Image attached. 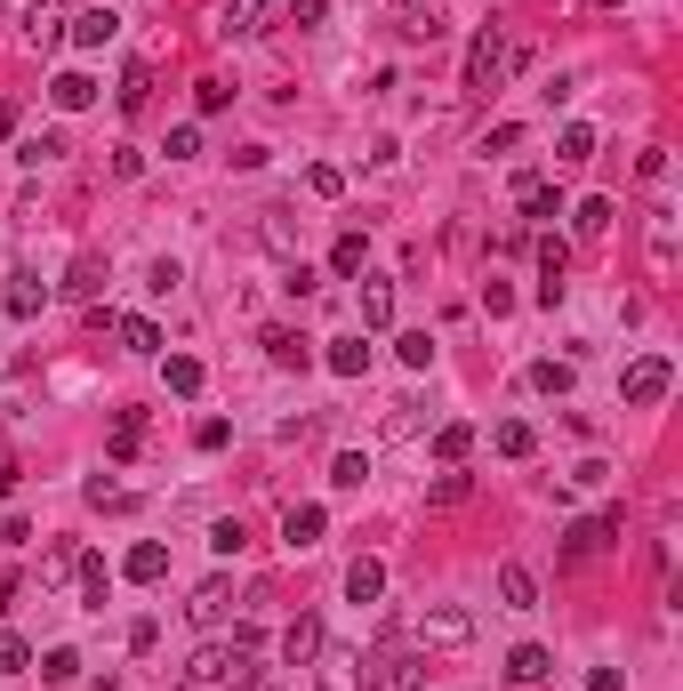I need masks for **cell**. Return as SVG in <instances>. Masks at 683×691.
Returning <instances> with one entry per match:
<instances>
[{
  "instance_id": "obj_53",
  "label": "cell",
  "mask_w": 683,
  "mask_h": 691,
  "mask_svg": "<svg viewBox=\"0 0 683 691\" xmlns=\"http://www.w3.org/2000/svg\"><path fill=\"white\" fill-rule=\"evenodd\" d=\"M193 442H201V451H225L233 427H225V419H201V427H193Z\"/></svg>"
},
{
  "instance_id": "obj_1",
  "label": "cell",
  "mask_w": 683,
  "mask_h": 691,
  "mask_svg": "<svg viewBox=\"0 0 683 691\" xmlns=\"http://www.w3.org/2000/svg\"><path fill=\"white\" fill-rule=\"evenodd\" d=\"M258 660V628H242L233 643H201L193 651V668H185V691H218V683H242Z\"/></svg>"
},
{
  "instance_id": "obj_42",
  "label": "cell",
  "mask_w": 683,
  "mask_h": 691,
  "mask_svg": "<svg viewBox=\"0 0 683 691\" xmlns=\"http://www.w3.org/2000/svg\"><path fill=\"white\" fill-rule=\"evenodd\" d=\"M57 32H64V17L49 9V0H32V17H24V41L41 49V41H57Z\"/></svg>"
},
{
  "instance_id": "obj_58",
  "label": "cell",
  "mask_w": 683,
  "mask_h": 691,
  "mask_svg": "<svg viewBox=\"0 0 683 691\" xmlns=\"http://www.w3.org/2000/svg\"><path fill=\"white\" fill-rule=\"evenodd\" d=\"M242 691H273V675H258V668H250V675H242Z\"/></svg>"
},
{
  "instance_id": "obj_50",
  "label": "cell",
  "mask_w": 683,
  "mask_h": 691,
  "mask_svg": "<svg viewBox=\"0 0 683 691\" xmlns=\"http://www.w3.org/2000/svg\"><path fill=\"white\" fill-rule=\"evenodd\" d=\"M73 563H81V547H64V539H57V547H49V555H41V579H64V571H73Z\"/></svg>"
},
{
  "instance_id": "obj_4",
  "label": "cell",
  "mask_w": 683,
  "mask_h": 691,
  "mask_svg": "<svg viewBox=\"0 0 683 691\" xmlns=\"http://www.w3.org/2000/svg\"><path fill=\"white\" fill-rule=\"evenodd\" d=\"M419 643H434V651H466L474 643V619L459 611V603H434V611H419V628H410Z\"/></svg>"
},
{
  "instance_id": "obj_14",
  "label": "cell",
  "mask_w": 683,
  "mask_h": 691,
  "mask_svg": "<svg viewBox=\"0 0 683 691\" xmlns=\"http://www.w3.org/2000/svg\"><path fill=\"white\" fill-rule=\"evenodd\" d=\"M258 345H265V362H273V370H305V362H314V338H298V330H282V322H273Z\"/></svg>"
},
{
  "instance_id": "obj_10",
  "label": "cell",
  "mask_w": 683,
  "mask_h": 691,
  "mask_svg": "<svg viewBox=\"0 0 683 691\" xmlns=\"http://www.w3.org/2000/svg\"><path fill=\"white\" fill-rule=\"evenodd\" d=\"M314 691H362V660L354 651H314Z\"/></svg>"
},
{
  "instance_id": "obj_33",
  "label": "cell",
  "mask_w": 683,
  "mask_h": 691,
  "mask_svg": "<svg viewBox=\"0 0 683 691\" xmlns=\"http://www.w3.org/2000/svg\"><path fill=\"white\" fill-rule=\"evenodd\" d=\"M137 442H145V410H121V419H113V442H106V451H113V459H137Z\"/></svg>"
},
{
  "instance_id": "obj_22",
  "label": "cell",
  "mask_w": 683,
  "mask_h": 691,
  "mask_svg": "<svg viewBox=\"0 0 683 691\" xmlns=\"http://www.w3.org/2000/svg\"><path fill=\"white\" fill-rule=\"evenodd\" d=\"M546 668H555V660H546V643H515V651H506V683H546Z\"/></svg>"
},
{
  "instance_id": "obj_12",
  "label": "cell",
  "mask_w": 683,
  "mask_h": 691,
  "mask_svg": "<svg viewBox=\"0 0 683 691\" xmlns=\"http://www.w3.org/2000/svg\"><path fill=\"white\" fill-rule=\"evenodd\" d=\"M322 531H330V514H322L314 499L282 514V547H290V555H305V547H322Z\"/></svg>"
},
{
  "instance_id": "obj_39",
  "label": "cell",
  "mask_w": 683,
  "mask_h": 691,
  "mask_svg": "<svg viewBox=\"0 0 683 691\" xmlns=\"http://www.w3.org/2000/svg\"><path fill=\"white\" fill-rule=\"evenodd\" d=\"M305 193H314V201H338V193H346V169H338V161H314V169H305Z\"/></svg>"
},
{
  "instance_id": "obj_2",
  "label": "cell",
  "mask_w": 683,
  "mask_h": 691,
  "mask_svg": "<svg viewBox=\"0 0 683 691\" xmlns=\"http://www.w3.org/2000/svg\"><path fill=\"white\" fill-rule=\"evenodd\" d=\"M506 73H515V41H506L499 24H483V32L466 41V73H459V89H466V97H491Z\"/></svg>"
},
{
  "instance_id": "obj_5",
  "label": "cell",
  "mask_w": 683,
  "mask_h": 691,
  "mask_svg": "<svg viewBox=\"0 0 683 691\" xmlns=\"http://www.w3.org/2000/svg\"><path fill=\"white\" fill-rule=\"evenodd\" d=\"M611 539H620V507H603V514H587V523H571V531H563V563H587V555H603Z\"/></svg>"
},
{
  "instance_id": "obj_24",
  "label": "cell",
  "mask_w": 683,
  "mask_h": 691,
  "mask_svg": "<svg viewBox=\"0 0 683 691\" xmlns=\"http://www.w3.org/2000/svg\"><path fill=\"white\" fill-rule=\"evenodd\" d=\"M362 322H370V330L394 322V282H386V273H362Z\"/></svg>"
},
{
  "instance_id": "obj_9",
  "label": "cell",
  "mask_w": 683,
  "mask_h": 691,
  "mask_svg": "<svg viewBox=\"0 0 683 691\" xmlns=\"http://www.w3.org/2000/svg\"><path fill=\"white\" fill-rule=\"evenodd\" d=\"M330 635H322V619L314 611H298L290 628H282V668H314V651H322Z\"/></svg>"
},
{
  "instance_id": "obj_59",
  "label": "cell",
  "mask_w": 683,
  "mask_h": 691,
  "mask_svg": "<svg viewBox=\"0 0 683 691\" xmlns=\"http://www.w3.org/2000/svg\"><path fill=\"white\" fill-rule=\"evenodd\" d=\"M595 9H627V0H595Z\"/></svg>"
},
{
  "instance_id": "obj_31",
  "label": "cell",
  "mask_w": 683,
  "mask_h": 691,
  "mask_svg": "<svg viewBox=\"0 0 683 691\" xmlns=\"http://www.w3.org/2000/svg\"><path fill=\"white\" fill-rule=\"evenodd\" d=\"M652 273H675V210H652Z\"/></svg>"
},
{
  "instance_id": "obj_32",
  "label": "cell",
  "mask_w": 683,
  "mask_h": 691,
  "mask_svg": "<svg viewBox=\"0 0 683 691\" xmlns=\"http://www.w3.org/2000/svg\"><path fill=\"white\" fill-rule=\"evenodd\" d=\"M113 338L129 345V354H161V330H153L145 314H121V322H113Z\"/></svg>"
},
{
  "instance_id": "obj_16",
  "label": "cell",
  "mask_w": 683,
  "mask_h": 691,
  "mask_svg": "<svg viewBox=\"0 0 683 691\" xmlns=\"http://www.w3.org/2000/svg\"><path fill=\"white\" fill-rule=\"evenodd\" d=\"M121 571H129L137 587H161V579H169V547H161V539H137V547H129V563H121Z\"/></svg>"
},
{
  "instance_id": "obj_23",
  "label": "cell",
  "mask_w": 683,
  "mask_h": 691,
  "mask_svg": "<svg viewBox=\"0 0 683 691\" xmlns=\"http://www.w3.org/2000/svg\"><path fill=\"white\" fill-rule=\"evenodd\" d=\"M113 97H121V113H145V97H153V64H145V57H129V64H121V89H113Z\"/></svg>"
},
{
  "instance_id": "obj_18",
  "label": "cell",
  "mask_w": 683,
  "mask_h": 691,
  "mask_svg": "<svg viewBox=\"0 0 683 691\" xmlns=\"http://www.w3.org/2000/svg\"><path fill=\"white\" fill-rule=\"evenodd\" d=\"M64 298H106V258L81 250L73 266H64Z\"/></svg>"
},
{
  "instance_id": "obj_52",
  "label": "cell",
  "mask_w": 683,
  "mask_h": 691,
  "mask_svg": "<svg viewBox=\"0 0 683 691\" xmlns=\"http://www.w3.org/2000/svg\"><path fill=\"white\" fill-rule=\"evenodd\" d=\"M225 97H233L225 81H193V106H201V113H225Z\"/></svg>"
},
{
  "instance_id": "obj_28",
  "label": "cell",
  "mask_w": 683,
  "mask_h": 691,
  "mask_svg": "<svg viewBox=\"0 0 683 691\" xmlns=\"http://www.w3.org/2000/svg\"><path fill=\"white\" fill-rule=\"evenodd\" d=\"M491 442H499V459H531V451H539V427H531V419H499Z\"/></svg>"
},
{
  "instance_id": "obj_6",
  "label": "cell",
  "mask_w": 683,
  "mask_h": 691,
  "mask_svg": "<svg viewBox=\"0 0 683 691\" xmlns=\"http://www.w3.org/2000/svg\"><path fill=\"white\" fill-rule=\"evenodd\" d=\"M273 17H282V0H225V9H218V32H225V41H250V32H265Z\"/></svg>"
},
{
  "instance_id": "obj_3",
  "label": "cell",
  "mask_w": 683,
  "mask_h": 691,
  "mask_svg": "<svg viewBox=\"0 0 683 691\" xmlns=\"http://www.w3.org/2000/svg\"><path fill=\"white\" fill-rule=\"evenodd\" d=\"M667 387H675V362L667 354H635L627 378H620V402L627 410H652V402H667Z\"/></svg>"
},
{
  "instance_id": "obj_46",
  "label": "cell",
  "mask_w": 683,
  "mask_h": 691,
  "mask_svg": "<svg viewBox=\"0 0 683 691\" xmlns=\"http://www.w3.org/2000/svg\"><path fill=\"white\" fill-rule=\"evenodd\" d=\"M466 491H474V474H459V467H451V474H442V482H434V491H426V499H434V507H459Z\"/></svg>"
},
{
  "instance_id": "obj_11",
  "label": "cell",
  "mask_w": 683,
  "mask_h": 691,
  "mask_svg": "<svg viewBox=\"0 0 683 691\" xmlns=\"http://www.w3.org/2000/svg\"><path fill=\"white\" fill-rule=\"evenodd\" d=\"M113 32H121V17H113V0H97V9H81L73 24H64V41H73V49H106Z\"/></svg>"
},
{
  "instance_id": "obj_49",
  "label": "cell",
  "mask_w": 683,
  "mask_h": 691,
  "mask_svg": "<svg viewBox=\"0 0 683 691\" xmlns=\"http://www.w3.org/2000/svg\"><path fill=\"white\" fill-rule=\"evenodd\" d=\"M161 153H169V161H193V153H201V129H193V121H185V129H169V146H161Z\"/></svg>"
},
{
  "instance_id": "obj_8",
  "label": "cell",
  "mask_w": 683,
  "mask_h": 691,
  "mask_svg": "<svg viewBox=\"0 0 683 691\" xmlns=\"http://www.w3.org/2000/svg\"><path fill=\"white\" fill-rule=\"evenodd\" d=\"M225 611H233V579L218 571V579H201V587H193L185 619H193V628H225Z\"/></svg>"
},
{
  "instance_id": "obj_57",
  "label": "cell",
  "mask_w": 683,
  "mask_h": 691,
  "mask_svg": "<svg viewBox=\"0 0 683 691\" xmlns=\"http://www.w3.org/2000/svg\"><path fill=\"white\" fill-rule=\"evenodd\" d=\"M17 491V459H0V499H9Z\"/></svg>"
},
{
  "instance_id": "obj_54",
  "label": "cell",
  "mask_w": 683,
  "mask_h": 691,
  "mask_svg": "<svg viewBox=\"0 0 683 691\" xmlns=\"http://www.w3.org/2000/svg\"><path fill=\"white\" fill-rule=\"evenodd\" d=\"M483 314H515V290H506V282H483Z\"/></svg>"
},
{
  "instance_id": "obj_15",
  "label": "cell",
  "mask_w": 683,
  "mask_h": 691,
  "mask_svg": "<svg viewBox=\"0 0 683 691\" xmlns=\"http://www.w3.org/2000/svg\"><path fill=\"white\" fill-rule=\"evenodd\" d=\"M611 218H620V201H611V193H587V201L571 210V233H579V241H603Z\"/></svg>"
},
{
  "instance_id": "obj_20",
  "label": "cell",
  "mask_w": 683,
  "mask_h": 691,
  "mask_svg": "<svg viewBox=\"0 0 683 691\" xmlns=\"http://www.w3.org/2000/svg\"><path fill=\"white\" fill-rule=\"evenodd\" d=\"M322 362H330V378H362L370 370V338H330Z\"/></svg>"
},
{
  "instance_id": "obj_30",
  "label": "cell",
  "mask_w": 683,
  "mask_h": 691,
  "mask_svg": "<svg viewBox=\"0 0 683 691\" xmlns=\"http://www.w3.org/2000/svg\"><path fill=\"white\" fill-rule=\"evenodd\" d=\"M32 675H41V683H73V675H81V651L57 643V651H41V660H32Z\"/></svg>"
},
{
  "instance_id": "obj_25",
  "label": "cell",
  "mask_w": 683,
  "mask_h": 691,
  "mask_svg": "<svg viewBox=\"0 0 683 691\" xmlns=\"http://www.w3.org/2000/svg\"><path fill=\"white\" fill-rule=\"evenodd\" d=\"M330 273H338V282L370 273V241H362V233H338V241H330Z\"/></svg>"
},
{
  "instance_id": "obj_37",
  "label": "cell",
  "mask_w": 683,
  "mask_h": 691,
  "mask_svg": "<svg viewBox=\"0 0 683 691\" xmlns=\"http://www.w3.org/2000/svg\"><path fill=\"white\" fill-rule=\"evenodd\" d=\"M571 387H579L571 362H531V394H571Z\"/></svg>"
},
{
  "instance_id": "obj_27",
  "label": "cell",
  "mask_w": 683,
  "mask_h": 691,
  "mask_svg": "<svg viewBox=\"0 0 683 691\" xmlns=\"http://www.w3.org/2000/svg\"><path fill=\"white\" fill-rule=\"evenodd\" d=\"M73 579H81V603H89V611H106V595H113L106 555H81V563H73Z\"/></svg>"
},
{
  "instance_id": "obj_36",
  "label": "cell",
  "mask_w": 683,
  "mask_h": 691,
  "mask_svg": "<svg viewBox=\"0 0 683 691\" xmlns=\"http://www.w3.org/2000/svg\"><path fill=\"white\" fill-rule=\"evenodd\" d=\"M161 378H169V394H201V378H210V370H201L193 354H169V362H161Z\"/></svg>"
},
{
  "instance_id": "obj_19",
  "label": "cell",
  "mask_w": 683,
  "mask_h": 691,
  "mask_svg": "<svg viewBox=\"0 0 683 691\" xmlns=\"http://www.w3.org/2000/svg\"><path fill=\"white\" fill-rule=\"evenodd\" d=\"M49 106H57V113H89V106H97V81H89V73H57V81H49Z\"/></svg>"
},
{
  "instance_id": "obj_35",
  "label": "cell",
  "mask_w": 683,
  "mask_h": 691,
  "mask_svg": "<svg viewBox=\"0 0 683 691\" xmlns=\"http://www.w3.org/2000/svg\"><path fill=\"white\" fill-rule=\"evenodd\" d=\"M555 161H595V129H587V121H563V137H555Z\"/></svg>"
},
{
  "instance_id": "obj_13",
  "label": "cell",
  "mask_w": 683,
  "mask_h": 691,
  "mask_svg": "<svg viewBox=\"0 0 683 691\" xmlns=\"http://www.w3.org/2000/svg\"><path fill=\"white\" fill-rule=\"evenodd\" d=\"M515 210H523L531 226H555V218H563V193L546 186V178H515Z\"/></svg>"
},
{
  "instance_id": "obj_40",
  "label": "cell",
  "mask_w": 683,
  "mask_h": 691,
  "mask_svg": "<svg viewBox=\"0 0 683 691\" xmlns=\"http://www.w3.org/2000/svg\"><path fill=\"white\" fill-rule=\"evenodd\" d=\"M0 675H32V643L17 628H0Z\"/></svg>"
},
{
  "instance_id": "obj_56",
  "label": "cell",
  "mask_w": 683,
  "mask_h": 691,
  "mask_svg": "<svg viewBox=\"0 0 683 691\" xmlns=\"http://www.w3.org/2000/svg\"><path fill=\"white\" fill-rule=\"evenodd\" d=\"M620 683H627L620 668H595V675H587V691H620Z\"/></svg>"
},
{
  "instance_id": "obj_45",
  "label": "cell",
  "mask_w": 683,
  "mask_h": 691,
  "mask_svg": "<svg viewBox=\"0 0 683 691\" xmlns=\"http://www.w3.org/2000/svg\"><path fill=\"white\" fill-rule=\"evenodd\" d=\"M282 17H290L298 32H314V24L330 17V0H282Z\"/></svg>"
},
{
  "instance_id": "obj_41",
  "label": "cell",
  "mask_w": 683,
  "mask_h": 691,
  "mask_svg": "<svg viewBox=\"0 0 683 691\" xmlns=\"http://www.w3.org/2000/svg\"><path fill=\"white\" fill-rule=\"evenodd\" d=\"M258 233H265V250H282V258L298 266V233H290V210H265V226H258Z\"/></svg>"
},
{
  "instance_id": "obj_34",
  "label": "cell",
  "mask_w": 683,
  "mask_h": 691,
  "mask_svg": "<svg viewBox=\"0 0 683 691\" xmlns=\"http://www.w3.org/2000/svg\"><path fill=\"white\" fill-rule=\"evenodd\" d=\"M57 153H64V129H32L24 146H17V161H24V169H41V161H57Z\"/></svg>"
},
{
  "instance_id": "obj_44",
  "label": "cell",
  "mask_w": 683,
  "mask_h": 691,
  "mask_svg": "<svg viewBox=\"0 0 683 691\" xmlns=\"http://www.w3.org/2000/svg\"><path fill=\"white\" fill-rule=\"evenodd\" d=\"M178 282H185V266H178V258H153V266H145V290H153V298H169Z\"/></svg>"
},
{
  "instance_id": "obj_51",
  "label": "cell",
  "mask_w": 683,
  "mask_h": 691,
  "mask_svg": "<svg viewBox=\"0 0 683 691\" xmlns=\"http://www.w3.org/2000/svg\"><path fill=\"white\" fill-rule=\"evenodd\" d=\"M515 146H523V121H499V129L483 137V153H515Z\"/></svg>"
},
{
  "instance_id": "obj_29",
  "label": "cell",
  "mask_w": 683,
  "mask_h": 691,
  "mask_svg": "<svg viewBox=\"0 0 683 691\" xmlns=\"http://www.w3.org/2000/svg\"><path fill=\"white\" fill-rule=\"evenodd\" d=\"M466 451H474V427H466V419L434 427V459H442V467H466Z\"/></svg>"
},
{
  "instance_id": "obj_7",
  "label": "cell",
  "mask_w": 683,
  "mask_h": 691,
  "mask_svg": "<svg viewBox=\"0 0 683 691\" xmlns=\"http://www.w3.org/2000/svg\"><path fill=\"white\" fill-rule=\"evenodd\" d=\"M563 273H571V241L539 233V306H563Z\"/></svg>"
},
{
  "instance_id": "obj_55",
  "label": "cell",
  "mask_w": 683,
  "mask_h": 691,
  "mask_svg": "<svg viewBox=\"0 0 683 691\" xmlns=\"http://www.w3.org/2000/svg\"><path fill=\"white\" fill-rule=\"evenodd\" d=\"M17 595H24V579H17V571H0V611H17Z\"/></svg>"
},
{
  "instance_id": "obj_47",
  "label": "cell",
  "mask_w": 683,
  "mask_h": 691,
  "mask_svg": "<svg viewBox=\"0 0 683 691\" xmlns=\"http://www.w3.org/2000/svg\"><path fill=\"white\" fill-rule=\"evenodd\" d=\"M210 547H218V555H242V547H250V531L225 514V523H210Z\"/></svg>"
},
{
  "instance_id": "obj_43",
  "label": "cell",
  "mask_w": 683,
  "mask_h": 691,
  "mask_svg": "<svg viewBox=\"0 0 683 691\" xmlns=\"http://www.w3.org/2000/svg\"><path fill=\"white\" fill-rule=\"evenodd\" d=\"M394 354H402L410 370H426V362H434V330H402V338H394Z\"/></svg>"
},
{
  "instance_id": "obj_26",
  "label": "cell",
  "mask_w": 683,
  "mask_h": 691,
  "mask_svg": "<svg viewBox=\"0 0 683 691\" xmlns=\"http://www.w3.org/2000/svg\"><path fill=\"white\" fill-rule=\"evenodd\" d=\"M41 306H49V282H41V273H9V314H17V322H32Z\"/></svg>"
},
{
  "instance_id": "obj_21",
  "label": "cell",
  "mask_w": 683,
  "mask_h": 691,
  "mask_svg": "<svg viewBox=\"0 0 683 691\" xmlns=\"http://www.w3.org/2000/svg\"><path fill=\"white\" fill-rule=\"evenodd\" d=\"M499 603L506 611H539V579L523 563H499Z\"/></svg>"
},
{
  "instance_id": "obj_38",
  "label": "cell",
  "mask_w": 683,
  "mask_h": 691,
  "mask_svg": "<svg viewBox=\"0 0 683 691\" xmlns=\"http://www.w3.org/2000/svg\"><path fill=\"white\" fill-rule=\"evenodd\" d=\"M330 482H338V491H362V482H370V451H338L330 459Z\"/></svg>"
},
{
  "instance_id": "obj_48",
  "label": "cell",
  "mask_w": 683,
  "mask_h": 691,
  "mask_svg": "<svg viewBox=\"0 0 683 691\" xmlns=\"http://www.w3.org/2000/svg\"><path fill=\"white\" fill-rule=\"evenodd\" d=\"M402 32H410V41H442V32H451V24H442L434 9H410V24H402Z\"/></svg>"
},
{
  "instance_id": "obj_17",
  "label": "cell",
  "mask_w": 683,
  "mask_h": 691,
  "mask_svg": "<svg viewBox=\"0 0 683 691\" xmlns=\"http://www.w3.org/2000/svg\"><path fill=\"white\" fill-rule=\"evenodd\" d=\"M386 595V563L379 555H354L346 563V603H379Z\"/></svg>"
}]
</instances>
